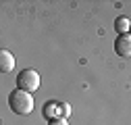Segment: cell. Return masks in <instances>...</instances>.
I'll use <instances>...</instances> for the list:
<instances>
[{"label": "cell", "mask_w": 131, "mask_h": 125, "mask_svg": "<svg viewBox=\"0 0 131 125\" xmlns=\"http://www.w3.org/2000/svg\"><path fill=\"white\" fill-rule=\"evenodd\" d=\"M15 69V56L10 50L0 48V73H8Z\"/></svg>", "instance_id": "cell-4"}, {"label": "cell", "mask_w": 131, "mask_h": 125, "mask_svg": "<svg viewBox=\"0 0 131 125\" xmlns=\"http://www.w3.org/2000/svg\"><path fill=\"white\" fill-rule=\"evenodd\" d=\"M34 96L23 90H13L10 92V96H8V106H10V111L13 113H17V115H29L31 111H34Z\"/></svg>", "instance_id": "cell-1"}, {"label": "cell", "mask_w": 131, "mask_h": 125, "mask_svg": "<svg viewBox=\"0 0 131 125\" xmlns=\"http://www.w3.org/2000/svg\"><path fill=\"white\" fill-rule=\"evenodd\" d=\"M114 52L119 56H125V58L131 54V36L129 34H121L114 40Z\"/></svg>", "instance_id": "cell-3"}, {"label": "cell", "mask_w": 131, "mask_h": 125, "mask_svg": "<svg viewBox=\"0 0 131 125\" xmlns=\"http://www.w3.org/2000/svg\"><path fill=\"white\" fill-rule=\"evenodd\" d=\"M17 88L31 94V92H38L40 90V73L36 69H23L17 75Z\"/></svg>", "instance_id": "cell-2"}, {"label": "cell", "mask_w": 131, "mask_h": 125, "mask_svg": "<svg viewBox=\"0 0 131 125\" xmlns=\"http://www.w3.org/2000/svg\"><path fill=\"white\" fill-rule=\"evenodd\" d=\"M129 27H131L129 17H117V21H114V29H117V34H119V36H121V34H127Z\"/></svg>", "instance_id": "cell-5"}, {"label": "cell", "mask_w": 131, "mask_h": 125, "mask_svg": "<svg viewBox=\"0 0 131 125\" xmlns=\"http://www.w3.org/2000/svg\"><path fill=\"white\" fill-rule=\"evenodd\" d=\"M69 115H71V104H67V102H56V117L69 119Z\"/></svg>", "instance_id": "cell-6"}, {"label": "cell", "mask_w": 131, "mask_h": 125, "mask_svg": "<svg viewBox=\"0 0 131 125\" xmlns=\"http://www.w3.org/2000/svg\"><path fill=\"white\" fill-rule=\"evenodd\" d=\"M48 125H69V121H67V119L56 117V119H50V121H48Z\"/></svg>", "instance_id": "cell-8"}, {"label": "cell", "mask_w": 131, "mask_h": 125, "mask_svg": "<svg viewBox=\"0 0 131 125\" xmlns=\"http://www.w3.org/2000/svg\"><path fill=\"white\" fill-rule=\"evenodd\" d=\"M44 115L48 117V121H50V119H56V102H46Z\"/></svg>", "instance_id": "cell-7"}]
</instances>
